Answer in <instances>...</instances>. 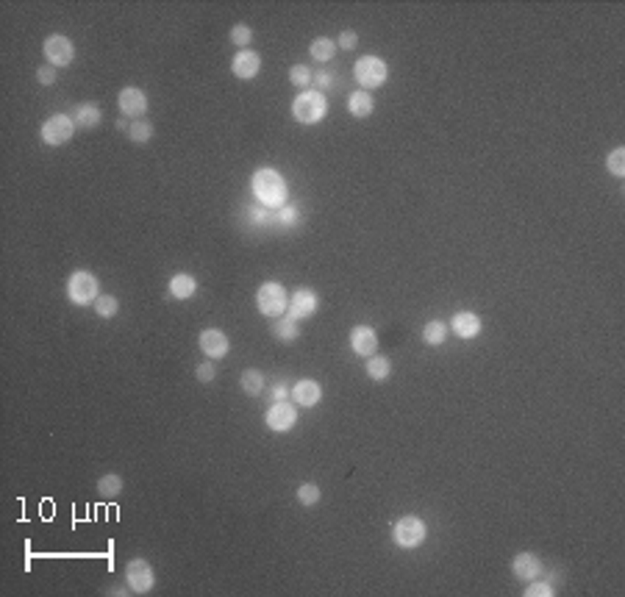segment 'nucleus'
<instances>
[{
    "instance_id": "1",
    "label": "nucleus",
    "mask_w": 625,
    "mask_h": 597,
    "mask_svg": "<svg viewBox=\"0 0 625 597\" xmlns=\"http://www.w3.org/2000/svg\"><path fill=\"white\" fill-rule=\"evenodd\" d=\"M251 189L256 195V200L267 209H281L290 198V189H287V181L281 178V173L270 170V167H262L253 173V181H251Z\"/></svg>"
},
{
    "instance_id": "2",
    "label": "nucleus",
    "mask_w": 625,
    "mask_h": 597,
    "mask_svg": "<svg viewBox=\"0 0 625 597\" xmlns=\"http://www.w3.org/2000/svg\"><path fill=\"white\" fill-rule=\"evenodd\" d=\"M328 114V100L322 92L317 89H303L295 100H292V117L301 122V125H317L322 117Z\"/></svg>"
},
{
    "instance_id": "3",
    "label": "nucleus",
    "mask_w": 625,
    "mask_h": 597,
    "mask_svg": "<svg viewBox=\"0 0 625 597\" xmlns=\"http://www.w3.org/2000/svg\"><path fill=\"white\" fill-rule=\"evenodd\" d=\"M67 298L75 305H95L100 298V284L89 270H75L67 278Z\"/></svg>"
},
{
    "instance_id": "4",
    "label": "nucleus",
    "mask_w": 625,
    "mask_h": 597,
    "mask_svg": "<svg viewBox=\"0 0 625 597\" xmlns=\"http://www.w3.org/2000/svg\"><path fill=\"white\" fill-rule=\"evenodd\" d=\"M353 75H356L358 86H361L364 92H370V89H378V86L386 83L389 67H386V61L378 58V56H361V58L353 64Z\"/></svg>"
},
{
    "instance_id": "5",
    "label": "nucleus",
    "mask_w": 625,
    "mask_h": 597,
    "mask_svg": "<svg viewBox=\"0 0 625 597\" xmlns=\"http://www.w3.org/2000/svg\"><path fill=\"white\" fill-rule=\"evenodd\" d=\"M425 536H428V525H425L420 517H414V514L400 517V520L392 525V539H395V545L403 548V550L420 548V545L425 542Z\"/></svg>"
},
{
    "instance_id": "6",
    "label": "nucleus",
    "mask_w": 625,
    "mask_h": 597,
    "mask_svg": "<svg viewBox=\"0 0 625 597\" xmlns=\"http://www.w3.org/2000/svg\"><path fill=\"white\" fill-rule=\"evenodd\" d=\"M75 120L70 117V114H50L45 122H42V128H39V136H42V142L45 145H50V148H61L64 142H70L72 139V134H75Z\"/></svg>"
},
{
    "instance_id": "7",
    "label": "nucleus",
    "mask_w": 625,
    "mask_h": 597,
    "mask_svg": "<svg viewBox=\"0 0 625 597\" xmlns=\"http://www.w3.org/2000/svg\"><path fill=\"white\" fill-rule=\"evenodd\" d=\"M256 305H259V311H262L264 317L276 319V317H281V314L290 308V295H287V289H284L281 284L267 281V284H262L259 292H256Z\"/></svg>"
},
{
    "instance_id": "8",
    "label": "nucleus",
    "mask_w": 625,
    "mask_h": 597,
    "mask_svg": "<svg viewBox=\"0 0 625 597\" xmlns=\"http://www.w3.org/2000/svg\"><path fill=\"white\" fill-rule=\"evenodd\" d=\"M42 53H45L47 64H53V67H70L72 58H75V45L64 33H53V36L45 39Z\"/></svg>"
},
{
    "instance_id": "9",
    "label": "nucleus",
    "mask_w": 625,
    "mask_h": 597,
    "mask_svg": "<svg viewBox=\"0 0 625 597\" xmlns=\"http://www.w3.org/2000/svg\"><path fill=\"white\" fill-rule=\"evenodd\" d=\"M264 422H267V428H270V431H276V433H287V431H292V428H295V422H298V408L292 406V400H276V403L267 408Z\"/></svg>"
},
{
    "instance_id": "10",
    "label": "nucleus",
    "mask_w": 625,
    "mask_h": 597,
    "mask_svg": "<svg viewBox=\"0 0 625 597\" xmlns=\"http://www.w3.org/2000/svg\"><path fill=\"white\" fill-rule=\"evenodd\" d=\"M125 581H128L134 595H148L156 584V575H153V567L145 559H131L128 567H125Z\"/></svg>"
},
{
    "instance_id": "11",
    "label": "nucleus",
    "mask_w": 625,
    "mask_h": 597,
    "mask_svg": "<svg viewBox=\"0 0 625 597\" xmlns=\"http://www.w3.org/2000/svg\"><path fill=\"white\" fill-rule=\"evenodd\" d=\"M117 106H120V111L125 117H134L136 120V117H142L148 111V95L142 89H136V86H125L117 95Z\"/></svg>"
},
{
    "instance_id": "12",
    "label": "nucleus",
    "mask_w": 625,
    "mask_h": 597,
    "mask_svg": "<svg viewBox=\"0 0 625 597\" xmlns=\"http://www.w3.org/2000/svg\"><path fill=\"white\" fill-rule=\"evenodd\" d=\"M259 70H262V56H259L256 50H251V47L239 50V53L234 56V61H231V72H234L237 78H242V81L256 78Z\"/></svg>"
},
{
    "instance_id": "13",
    "label": "nucleus",
    "mask_w": 625,
    "mask_h": 597,
    "mask_svg": "<svg viewBox=\"0 0 625 597\" xmlns=\"http://www.w3.org/2000/svg\"><path fill=\"white\" fill-rule=\"evenodd\" d=\"M350 347H353L356 356L370 358V356H375V350H378V333H375L370 325H356V328L350 331Z\"/></svg>"
},
{
    "instance_id": "14",
    "label": "nucleus",
    "mask_w": 625,
    "mask_h": 597,
    "mask_svg": "<svg viewBox=\"0 0 625 597\" xmlns=\"http://www.w3.org/2000/svg\"><path fill=\"white\" fill-rule=\"evenodd\" d=\"M198 344H200V350H203L209 358H223V356L231 350V342H228V336H226L220 328H206V331L200 333Z\"/></svg>"
},
{
    "instance_id": "15",
    "label": "nucleus",
    "mask_w": 625,
    "mask_h": 597,
    "mask_svg": "<svg viewBox=\"0 0 625 597\" xmlns=\"http://www.w3.org/2000/svg\"><path fill=\"white\" fill-rule=\"evenodd\" d=\"M317 305H319V298H317V292L312 289H298V292H292V300H290V319H303V317H312L314 311H317Z\"/></svg>"
},
{
    "instance_id": "16",
    "label": "nucleus",
    "mask_w": 625,
    "mask_h": 597,
    "mask_svg": "<svg viewBox=\"0 0 625 597\" xmlns=\"http://www.w3.org/2000/svg\"><path fill=\"white\" fill-rule=\"evenodd\" d=\"M450 331L459 336V339H473L481 333V317L473 314V311H456L450 317Z\"/></svg>"
},
{
    "instance_id": "17",
    "label": "nucleus",
    "mask_w": 625,
    "mask_h": 597,
    "mask_svg": "<svg viewBox=\"0 0 625 597\" xmlns=\"http://www.w3.org/2000/svg\"><path fill=\"white\" fill-rule=\"evenodd\" d=\"M512 573H514V578H520V581H534V578H539V573H542V562H539V556L537 553H517L514 556V562H512Z\"/></svg>"
},
{
    "instance_id": "18",
    "label": "nucleus",
    "mask_w": 625,
    "mask_h": 597,
    "mask_svg": "<svg viewBox=\"0 0 625 597\" xmlns=\"http://www.w3.org/2000/svg\"><path fill=\"white\" fill-rule=\"evenodd\" d=\"M319 397H322V386L312 381V378H303V381H298L295 386H292V400L298 403V406H306V408H312L319 403Z\"/></svg>"
},
{
    "instance_id": "19",
    "label": "nucleus",
    "mask_w": 625,
    "mask_h": 597,
    "mask_svg": "<svg viewBox=\"0 0 625 597\" xmlns=\"http://www.w3.org/2000/svg\"><path fill=\"white\" fill-rule=\"evenodd\" d=\"M372 109H375V100H372V95H370V92H364V89L350 92V97H347V111H350L353 117L364 120V117H370V114H372Z\"/></svg>"
},
{
    "instance_id": "20",
    "label": "nucleus",
    "mask_w": 625,
    "mask_h": 597,
    "mask_svg": "<svg viewBox=\"0 0 625 597\" xmlns=\"http://www.w3.org/2000/svg\"><path fill=\"white\" fill-rule=\"evenodd\" d=\"M195 292H198L195 276H189V273H175V276L170 278V295H173L175 300H189Z\"/></svg>"
},
{
    "instance_id": "21",
    "label": "nucleus",
    "mask_w": 625,
    "mask_h": 597,
    "mask_svg": "<svg viewBox=\"0 0 625 597\" xmlns=\"http://www.w3.org/2000/svg\"><path fill=\"white\" fill-rule=\"evenodd\" d=\"M72 120H75V125H81V128H97L100 120H103V111H100L97 106H92V103H81V106L75 109Z\"/></svg>"
},
{
    "instance_id": "22",
    "label": "nucleus",
    "mask_w": 625,
    "mask_h": 597,
    "mask_svg": "<svg viewBox=\"0 0 625 597\" xmlns=\"http://www.w3.org/2000/svg\"><path fill=\"white\" fill-rule=\"evenodd\" d=\"M333 53H336V42L333 39H328V36H319V39H314L312 45H309V56H312L314 61H331L333 58Z\"/></svg>"
},
{
    "instance_id": "23",
    "label": "nucleus",
    "mask_w": 625,
    "mask_h": 597,
    "mask_svg": "<svg viewBox=\"0 0 625 597\" xmlns=\"http://www.w3.org/2000/svg\"><path fill=\"white\" fill-rule=\"evenodd\" d=\"M389 372H392V361L386 358V356H370L367 358V375L372 378V381H386L389 378Z\"/></svg>"
},
{
    "instance_id": "24",
    "label": "nucleus",
    "mask_w": 625,
    "mask_h": 597,
    "mask_svg": "<svg viewBox=\"0 0 625 597\" xmlns=\"http://www.w3.org/2000/svg\"><path fill=\"white\" fill-rule=\"evenodd\" d=\"M448 339V325L442 322V319H431V322H425V328H422V342L425 344H442Z\"/></svg>"
},
{
    "instance_id": "25",
    "label": "nucleus",
    "mask_w": 625,
    "mask_h": 597,
    "mask_svg": "<svg viewBox=\"0 0 625 597\" xmlns=\"http://www.w3.org/2000/svg\"><path fill=\"white\" fill-rule=\"evenodd\" d=\"M239 383H242V389H245L251 397H256V395L264 392V375H262L259 369H245L242 378H239Z\"/></svg>"
},
{
    "instance_id": "26",
    "label": "nucleus",
    "mask_w": 625,
    "mask_h": 597,
    "mask_svg": "<svg viewBox=\"0 0 625 597\" xmlns=\"http://www.w3.org/2000/svg\"><path fill=\"white\" fill-rule=\"evenodd\" d=\"M122 492V478L117 472H109L103 478H97V495L100 498H117Z\"/></svg>"
},
{
    "instance_id": "27",
    "label": "nucleus",
    "mask_w": 625,
    "mask_h": 597,
    "mask_svg": "<svg viewBox=\"0 0 625 597\" xmlns=\"http://www.w3.org/2000/svg\"><path fill=\"white\" fill-rule=\"evenodd\" d=\"M290 81L295 83V86H301V89H312L314 83V72L309 64H295L292 70H290Z\"/></svg>"
},
{
    "instance_id": "28",
    "label": "nucleus",
    "mask_w": 625,
    "mask_h": 597,
    "mask_svg": "<svg viewBox=\"0 0 625 597\" xmlns=\"http://www.w3.org/2000/svg\"><path fill=\"white\" fill-rule=\"evenodd\" d=\"M128 136H131L136 145H145V142H150V136H153V125H150L148 120L131 122V125H128Z\"/></svg>"
},
{
    "instance_id": "29",
    "label": "nucleus",
    "mask_w": 625,
    "mask_h": 597,
    "mask_svg": "<svg viewBox=\"0 0 625 597\" xmlns=\"http://www.w3.org/2000/svg\"><path fill=\"white\" fill-rule=\"evenodd\" d=\"M606 167L615 178H625V148H615L606 159Z\"/></svg>"
},
{
    "instance_id": "30",
    "label": "nucleus",
    "mask_w": 625,
    "mask_h": 597,
    "mask_svg": "<svg viewBox=\"0 0 625 597\" xmlns=\"http://www.w3.org/2000/svg\"><path fill=\"white\" fill-rule=\"evenodd\" d=\"M95 311H97V317L109 319V317H114L120 311V303H117V298H111V295H100V298L95 300Z\"/></svg>"
},
{
    "instance_id": "31",
    "label": "nucleus",
    "mask_w": 625,
    "mask_h": 597,
    "mask_svg": "<svg viewBox=\"0 0 625 597\" xmlns=\"http://www.w3.org/2000/svg\"><path fill=\"white\" fill-rule=\"evenodd\" d=\"M273 333L278 336V339H284V342H292V339H298V325H295V319H281V322H273Z\"/></svg>"
},
{
    "instance_id": "32",
    "label": "nucleus",
    "mask_w": 625,
    "mask_h": 597,
    "mask_svg": "<svg viewBox=\"0 0 625 597\" xmlns=\"http://www.w3.org/2000/svg\"><path fill=\"white\" fill-rule=\"evenodd\" d=\"M298 500H301L303 506H317V503H319V486H317V484H303V486L298 489Z\"/></svg>"
},
{
    "instance_id": "33",
    "label": "nucleus",
    "mask_w": 625,
    "mask_h": 597,
    "mask_svg": "<svg viewBox=\"0 0 625 597\" xmlns=\"http://www.w3.org/2000/svg\"><path fill=\"white\" fill-rule=\"evenodd\" d=\"M251 39H253V31H251L248 25H234V28H231V42L239 45L242 50L251 45Z\"/></svg>"
},
{
    "instance_id": "34",
    "label": "nucleus",
    "mask_w": 625,
    "mask_h": 597,
    "mask_svg": "<svg viewBox=\"0 0 625 597\" xmlns=\"http://www.w3.org/2000/svg\"><path fill=\"white\" fill-rule=\"evenodd\" d=\"M331 86H336V75H333L331 70H319V72H314V89H317V92H322V95H325V89H331Z\"/></svg>"
},
{
    "instance_id": "35",
    "label": "nucleus",
    "mask_w": 625,
    "mask_h": 597,
    "mask_svg": "<svg viewBox=\"0 0 625 597\" xmlns=\"http://www.w3.org/2000/svg\"><path fill=\"white\" fill-rule=\"evenodd\" d=\"M528 584H531V587H528V589H525V597H553L556 595V592H553V587H551V584H545V581H537V578H534V581H528Z\"/></svg>"
},
{
    "instance_id": "36",
    "label": "nucleus",
    "mask_w": 625,
    "mask_h": 597,
    "mask_svg": "<svg viewBox=\"0 0 625 597\" xmlns=\"http://www.w3.org/2000/svg\"><path fill=\"white\" fill-rule=\"evenodd\" d=\"M56 67L53 64H42L39 70H36V81L42 83V86H50V83H56Z\"/></svg>"
},
{
    "instance_id": "37",
    "label": "nucleus",
    "mask_w": 625,
    "mask_h": 597,
    "mask_svg": "<svg viewBox=\"0 0 625 597\" xmlns=\"http://www.w3.org/2000/svg\"><path fill=\"white\" fill-rule=\"evenodd\" d=\"M336 45H339L342 50H353V47L358 45V33H356V31H342Z\"/></svg>"
},
{
    "instance_id": "38",
    "label": "nucleus",
    "mask_w": 625,
    "mask_h": 597,
    "mask_svg": "<svg viewBox=\"0 0 625 597\" xmlns=\"http://www.w3.org/2000/svg\"><path fill=\"white\" fill-rule=\"evenodd\" d=\"M214 375H217V369H214V364H198V369H195V378L198 381H203V383H209V381H214Z\"/></svg>"
},
{
    "instance_id": "39",
    "label": "nucleus",
    "mask_w": 625,
    "mask_h": 597,
    "mask_svg": "<svg viewBox=\"0 0 625 597\" xmlns=\"http://www.w3.org/2000/svg\"><path fill=\"white\" fill-rule=\"evenodd\" d=\"M281 225H290V223H295L298 220V209L295 206H287V209H281V214L276 217Z\"/></svg>"
},
{
    "instance_id": "40",
    "label": "nucleus",
    "mask_w": 625,
    "mask_h": 597,
    "mask_svg": "<svg viewBox=\"0 0 625 597\" xmlns=\"http://www.w3.org/2000/svg\"><path fill=\"white\" fill-rule=\"evenodd\" d=\"M273 397H276V400H290V397H292V386H287L284 381L276 383V386H273Z\"/></svg>"
}]
</instances>
